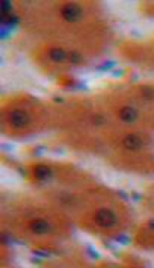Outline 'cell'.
Returning a JSON list of instances; mask_svg holds the SVG:
<instances>
[{"label": "cell", "mask_w": 154, "mask_h": 268, "mask_svg": "<svg viewBox=\"0 0 154 268\" xmlns=\"http://www.w3.org/2000/svg\"><path fill=\"white\" fill-rule=\"evenodd\" d=\"M62 16L68 22H76L81 18L82 11L80 7L76 4H67L62 8Z\"/></svg>", "instance_id": "2"}, {"label": "cell", "mask_w": 154, "mask_h": 268, "mask_svg": "<svg viewBox=\"0 0 154 268\" xmlns=\"http://www.w3.org/2000/svg\"><path fill=\"white\" fill-rule=\"evenodd\" d=\"M116 73H114V76H122L123 75V71H115Z\"/></svg>", "instance_id": "21"}, {"label": "cell", "mask_w": 154, "mask_h": 268, "mask_svg": "<svg viewBox=\"0 0 154 268\" xmlns=\"http://www.w3.org/2000/svg\"><path fill=\"white\" fill-rule=\"evenodd\" d=\"M95 222L99 226H103V228H110V226L116 224V216L115 213L110 209H99L98 212L95 213Z\"/></svg>", "instance_id": "1"}, {"label": "cell", "mask_w": 154, "mask_h": 268, "mask_svg": "<svg viewBox=\"0 0 154 268\" xmlns=\"http://www.w3.org/2000/svg\"><path fill=\"white\" fill-rule=\"evenodd\" d=\"M116 241H118L119 243H123V245H128L131 242L129 237L128 236H124V234H120V236L116 237Z\"/></svg>", "instance_id": "13"}, {"label": "cell", "mask_w": 154, "mask_h": 268, "mask_svg": "<svg viewBox=\"0 0 154 268\" xmlns=\"http://www.w3.org/2000/svg\"><path fill=\"white\" fill-rule=\"evenodd\" d=\"M50 58L54 60V62H63V60L67 58V54L62 48H52L50 51Z\"/></svg>", "instance_id": "8"}, {"label": "cell", "mask_w": 154, "mask_h": 268, "mask_svg": "<svg viewBox=\"0 0 154 268\" xmlns=\"http://www.w3.org/2000/svg\"><path fill=\"white\" fill-rule=\"evenodd\" d=\"M33 254H34V255H37V256H39V258H47V256H48V254H47V252H43V251H38V250H34V251H33Z\"/></svg>", "instance_id": "16"}, {"label": "cell", "mask_w": 154, "mask_h": 268, "mask_svg": "<svg viewBox=\"0 0 154 268\" xmlns=\"http://www.w3.org/2000/svg\"><path fill=\"white\" fill-rule=\"evenodd\" d=\"M33 263H41V259H37V258H34V259H33Z\"/></svg>", "instance_id": "22"}, {"label": "cell", "mask_w": 154, "mask_h": 268, "mask_svg": "<svg viewBox=\"0 0 154 268\" xmlns=\"http://www.w3.org/2000/svg\"><path fill=\"white\" fill-rule=\"evenodd\" d=\"M132 198H133V200H140L141 195L138 194V192H132Z\"/></svg>", "instance_id": "18"}, {"label": "cell", "mask_w": 154, "mask_h": 268, "mask_svg": "<svg viewBox=\"0 0 154 268\" xmlns=\"http://www.w3.org/2000/svg\"><path fill=\"white\" fill-rule=\"evenodd\" d=\"M114 66H115V62H106V63H103V64H101V66L97 67V69L98 71H106V69L112 68Z\"/></svg>", "instance_id": "12"}, {"label": "cell", "mask_w": 154, "mask_h": 268, "mask_svg": "<svg viewBox=\"0 0 154 268\" xmlns=\"http://www.w3.org/2000/svg\"><path fill=\"white\" fill-rule=\"evenodd\" d=\"M141 92L146 100H154V88H152V86H142Z\"/></svg>", "instance_id": "9"}, {"label": "cell", "mask_w": 154, "mask_h": 268, "mask_svg": "<svg viewBox=\"0 0 154 268\" xmlns=\"http://www.w3.org/2000/svg\"><path fill=\"white\" fill-rule=\"evenodd\" d=\"M103 122H104V119H103L102 115H95L94 116V123L97 124V126H101Z\"/></svg>", "instance_id": "15"}, {"label": "cell", "mask_w": 154, "mask_h": 268, "mask_svg": "<svg viewBox=\"0 0 154 268\" xmlns=\"http://www.w3.org/2000/svg\"><path fill=\"white\" fill-rule=\"evenodd\" d=\"M34 175L38 180H48L52 177V171L47 166L38 165V166H35V169H34Z\"/></svg>", "instance_id": "6"}, {"label": "cell", "mask_w": 154, "mask_h": 268, "mask_svg": "<svg viewBox=\"0 0 154 268\" xmlns=\"http://www.w3.org/2000/svg\"><path fill=\"white\" fill-rule=\"evenodd\" d=\"M123 144H124L125 148L129 149V150H138L142 146V141H141V139L138 137L137 135L129 134V135H127V136L124 137Z\"/></svg>", "instance_id": "4"}, {"label": "cell", "mask_w": 154, "mask_h": 268, "mask_svg": "<svg viewBox=\"0 0 154 268\" xmlns=\"http://www.w3.org/2000/svg\"><path fill=\"white\" fill-rule=\"evenodd\" d=\"M137 111L132 107H123L122 111H120V119L125 123H132L137 119Z\"/></svg>", "instance_id": "7"}, {"label": "cell", "mask_w": 154, "mask_h": 268, "mask_svg": "<svg viewBox=\"0 0 154 268\" xmlns=\"http://www.w3.org/2000/svg\"><path fill=\"white\" fill-rule=\"evenodd\" d=\"M88 254H89L90 256H92L93 259H99V258H101V255L98 254V252H95V251H94V248H93L92 246H89V247H88Z\"/></svg>", "instance_id": "14"}, {"label": "cell", "mask_w": 154, "mask_h": 268, "mask_svg": "<svg viewBox=\"0 0 154 268\" xmlns=\"http://www.w3.org/2000/svg\"><path fill=\"white\" fill-rule=\"evenodd\" d=\"M11 9H12V3L7 2V0H3V2H2V17L8 16V13L11 12Z\"/></svg>", "instance_id": "10"}, {"label": "cell", "mask_w": 154, "mask_h": 268, "mask_svg": "<svg viewBox=\"0 0 154 268\" xmlns=\"http://www.w3.org/2000/svg\"><path fill=\"white\" fill-rule=\"evenodd\" d=\"M30 230L35 234H44L50 230V225L44 220H34L30 222Z\"/></svg>", "instance_id": "5"}, {"label": "cell", "mask_w": 154, "mask_h": 268, "mask_svg": "<svg viewBox=\"0 0 154 268\" xmlns=\"http://www.w3.org/2000/svg\"><path fill=\"white\" fill-rule=\"evenodd\" d=\"M81 60H82V56L78 54L77 51H72V52L69 54V62H71V63L78 64V63H81Z\"/></svg>", "instance_id": "11"}, {"label": "cell", "mask_w": 154, "mask_h": 268, "mask_svg": "<svg viewBox=\"0 0 154 268\" xmlns=\"http://www.w3.org/2000/svg\"><path fill=\"white\" fill-rule=\"evenodd\" d=\"M148 226H149V228L152 229V230H154V218H153V220H150V221L148 222Z\"/></svg>", "instance_id": "19"}, {"label": "cell", "mask_w": 154, "mask_h": 268, "mask_svg": "<svg viewBox=\"0 0 154 268\" xmlns=\"http://www.w3.org/2000/svg\"><path fill=\"white\" fill-rule=\"evenodd\" d=\"M54 101H55V102H59V103H62V102H63V101H64V100H63V98H60V97H55V98H54Z\"/></svg>", "instance_id": "20"}, {"label": "cell", "mask_w": 154, "mask_h": 268, "mask_svg": "<svg viewBox=\"0 0 154 268\" xmlns=\"http://www.w3.org/2000/svg\"><path fill=\"white\" fill-rule=\"evenodd\" d=\"M8 119H9V123L12 124L13 127H16V128H22V127H25L26 124L29 123V116H28V114H26L25 111H22V110H14V111H12V112L9 114Z\"/></svg>", "instance_id": "3"}, {"label": "cell", "mask_w": 154, "mask_h": 268, "mask_svg": "<svg viewBox=\"0 0 154 268\" xmlns=\"http://www.w3.org/2000/svg\"><path fill=\"white\" fill-rule=\"evenodd\" d=\"M118 195L120 196L122 199H124V200H128V194H127L125 191H122V190H119L118 191Z\"/></svg>", "instance_id": "17"}]
</instances>
